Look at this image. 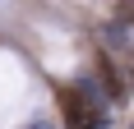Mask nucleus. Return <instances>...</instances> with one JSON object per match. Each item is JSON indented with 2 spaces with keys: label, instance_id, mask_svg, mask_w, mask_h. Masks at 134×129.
Here are the masks:
<instances>
[{
  "label": "nucleus",
  "instance_id": "2",
  "mask_svg": "<svg viewBox=\"0 0 134 129\" xmlns=\"http://www.w3.org/2000/svg\"><path fill=\"white\" fill-rule=\"evenodd\" d=\"M32 129H51V125H32Z\"/></svg>",
  "mask_w": 134,
  "mask_h": 129
},
{
  "label": "nucleus",
  "instance_id": "1",
  "mask_svg": "<svg viewBox=\"0 0 134 129\" xmlns=\"http://www.w3.org/2000/svg\"><path fill=\"white\" fill-rule=\"evenodd\" d=\"M60 111H65V129H102V120H107L102 111H93V106L83 102L74 88L60 92Z\"/></svg>",
  "mask_w": 134,
  "mask_h": 129
}]
</instances>
